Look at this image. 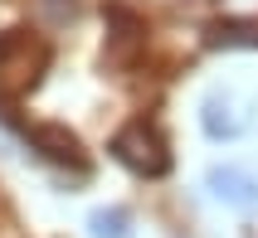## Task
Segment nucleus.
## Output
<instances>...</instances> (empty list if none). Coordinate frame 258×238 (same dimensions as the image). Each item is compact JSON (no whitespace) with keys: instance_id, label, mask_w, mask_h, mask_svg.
I'll return each instance as SVG.
<instances>
[{"instance_id":"obj_1","label":"nucleus","mask_w":258,"mask_h":238,"mask_svg":"<svg viewBox=\"0 0 258 238\" xmlns=\"http://www.w3.org/2000/svg\"><path fill=\"white\" fill-rule=\"evenodd\" d=\"M49 68V44L34 29H5L0 34V102L15 107Z\"/></svg>"},{"instance_id":"obj_2","label":"nucleus","mask_w":258,"mask_h":238,"mask_svg":"<svg viewBox=\"0 0 258 238\" xmlns=\"http://www.w3.org/2000/svg\"><path fill=\"white\" fill-rule=\"evenodd\" d=\"M112 155L137 175H166L171 170V151H166V136H161L151 122H132L112 136Z\"/></svg>"},{"instance_id":"obj_3","label":"nucleus","mask_w":258,"mask_h":238,"mask_svg":"<svg viewBox=\"0 0 258 238\" xmlns=\"http://www.w3.org/2000/svg\"><path fill=\"white\" fill-rule=\"evenodd\" d=\"M253 112H258V102L248 98L244 88H215L200 102V126L215 141H234V136H244L248 126H253Z\"/></svg>"},{"instance_id":"obj_4","label":"nucleus","mask_w":258,"mask_h":238,"mask_svg":"<svg viewBox=\"0 0 258 238\" xmlns=\"http://www.w3.org/2000/svg\"><path fill=\"white\" fill-rule=\"evenodd\" d=\"M29 141H34L49 161H58V166H73L78 175L88 170V155H83V146H78V136H73V131H63V126L39 122V126H29Z\"/></svg>"},{"instance_id":"obj_5","label":"nucleus","mask_w":258,"mask_h":238,"mask_svg":"<svg viewBox=\"0 0 258 238\" xmlns=\"http://www.w3.org/2000/svg\"><path fill=\"white\" fill-rule=\"evenodd\" d=\"M210 195L219 204H234V209H258V180L239 166H224V170H210Z\"/></svg>"},{"instance_id":"obj_6","label":"nucleus","mask_w":258,"mask_h":238,"mask_svg":"<svg viewBox=\"0 0 258 238\" xmlns=\"http://www.w3.org/2000/svg\"><path fill=\"white\" fill-rule=\"evenodd\" d=\"M210 44L215 49H239V44L258 49V20H224V25L210 29Z\"/></svg>"},{"instance_id":"obj_7","label":"nucleus","mask_w":258,"mask_h":238,"mask_svg":"<svg viewBox=\"0 0 258 238\" xmlns=\"http://www.w3.org/2000/svg\"><path fill=\"white\" fill-rule=\"evenodd\" d=\"M93 233L98 238H127V219H122V214H93Z\"/></svg>"}]
</instances>
